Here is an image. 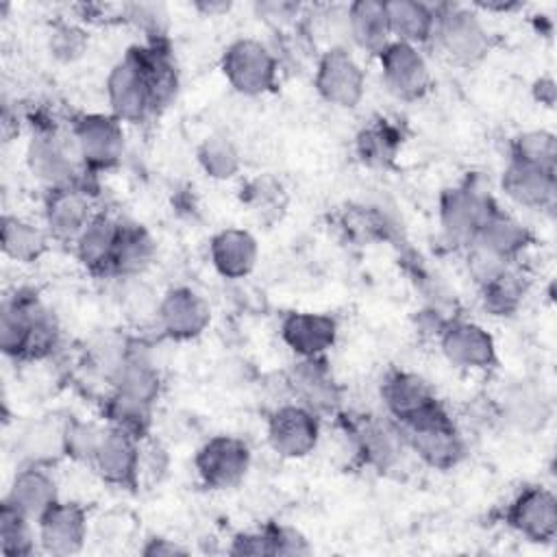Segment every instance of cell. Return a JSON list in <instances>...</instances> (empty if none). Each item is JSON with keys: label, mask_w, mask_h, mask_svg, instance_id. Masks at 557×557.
<instances>
[{"label": "cell", "mask_w": 557, "mask_h": 557, "mask_svg": "<svg viewBox=\"0 0 557 557\" xmlns=\"http://www.w3.org/2000/svg\"><path fill=\"white\" fill-rule=\"evenodd\" d=\"M396 426L403 435L405 448L413 450L426 466L435 470H450L466 455V440L442 403Z\"/></svg>", "instance_id": "cell-1"}, {"label": "cell", "mask_w": 557, "mask_h": 557, "mask_svg": "<svg viewBox=\"0 0 557 557\" xmlns=\"http://www.w3.org/2000/svg\"><path fill=\"white\" fill-rule=\"evenodd\" d=\"M437 48L457 65L470 67L481 63L490 52V33L472 7L435 4Z\"/></svg>", "instance_id": "cell-2"}, {"label": "cell", "mask_w": 557, "mask_h": 557, "mask_svg": "<svg viewBox=\"0 0 557 557\" xmlns=\"http://www.w3.org/2000/svg\"><path fill=\"white\" fill-rule=\"evenodd\" d=\"M104 94L111 115L122 124H139L154 113L141 46L128 48L126 54L111 65L104 81Z\"/></svg>", "instance_id": "cell-3"}, {"label": "cell", "mask_w": 557, "mask_h": 557, "mask_svg": "<svg viewBox=\"0 0 557 557\" xmlns=\"http://www.w3.org/2000/svg\"><path fill=\"white\" fill-rule=\"evenodd\" d=\"M496 209L490 189L479 178L448 187L440 196V226L455 246H470L485 218Z\"/></svg>", "instance_id": "cell-4"}, {"label": "cell", "mask_w": 557, "mask_h": 557, "mask_svg": "<svg viewBox=\"0 0 557 557\" xmlns=\"http://www.w3.org/2000/svg\"><path fill=\"white\" fill-rule=\"evenodd\" d=\"M228 85L242 96H263L276 87L278 59L259 39L239 37L226 46L220 61Z\"/></svg>", "instance_id": "cell-5"}, {"label": "cell", "mask_w": 557, "mask_h": 557, "mask_svg": "<svg viewBox=\"0 0 557 557\" xmlns=\"http://www.w3.org/2000/svg\"><path fill=\"white\" fill-rule=\"evenodd\" d=\"M26 163L30 174L48 189L85 183L87 172L72 146V139L61 137L52 126H37L26 146Z\"/></svg>", "instance_id": "cell-6"}, {"label": "cell", "mask_w": 557, "mask_h": 557, "mask_svg": "<svg viewBox=\"0 0 557 557\" xmlns=\"http://www.w3.org/2000/svg\"><path fill=\"white\" fill-rule=\"evenodd\" d=\"M72 146L87 172L115 168L124 154L122 122L104 113H83L70 124Z\"/></svg>", "instance_id": "cell-7"}, {"label": "cell", "mask_w": 557, "mask_h": 557, "mask_svg": "<svg viewBox=\"0 0 557 557\" xmlns=\"http://www.w3.org/2000/svg\"><path fill=\"white\" fill-rule=\"evenodd\" d=\"M313 85L326 104L355 109L366 94V72L346 46H331L315 63Z\"/></svg>", "instance_id": "cell-8"}, {"label": "cell", "mask_w": 557, "mask_h": 557, "mask_svg": "<svg viewBox=\"0 0 557 557\" xmlns=\"http://www.w3.org/2000/svg\"><path fill=\"white\" fill-rule=\"evenodd\" d=\"M194 468L209 490L237 487L250 470V448L242 437L213 435L196 450Z\"/></svg>", "instance_id": "cell-9"}, {"label": "cell", "mask_w": 557, "mask_h": 557, "mask_svg": "<svg viewBox=\"0 0 557 557\" xmlns=\"http://www.w3.org/2000/svg\"><path fill=\"white\" fill-rule=\"evenodd\" d=\"M376 57L381 81L394 98L413 102L429 91L431 70L418 46L392 39Z\"/></svg>", "instance_id": "cell-10"}, {"label": "cell", "mask_w": 557, "mask_h": 557, "mask_svg": "<svg viewBox=\"0 0 557 557\" xmlns=\"http://www.w3.org/2000/svg\"><path fill=\"white\" fill-rule=\"evenodd\" d=\"M320 442V416L300 403H283L268 418V444L285 459H302Z\"/></svg>", "instance_id": "cell-11"}, {"label": "cell", "mask_w": 557, "mask_h": 557, "mask_svg": "<svg viewBox=\"0 0 557 557\" xmlns=\"http://www.w3.org/2000/svg\"><path fill=\"white\" fill-rule=\"evenodd\" d=\"M89 468L113 487L135 490L141 479V440L104 424Z\"/></svg>", "instance_id": "cell-12"}, {"label": "cell", "mask_w": 557, "mask_h": 557, "mask_svg": "<svg viewBox=\"0 0 557 557\" xmlns=\"http://www.w3.org/2000/svg\"><path fill=\"white\" fill-rule=\"evenodd\" d=\"M437 342L446 361L461 370H490L498 361L494 337L470 320H446L437 331Z\"/></svg>", "instance_id": "cell-13"}, {"label": "cell", "mask_w": 557, "mask_h": 557, "mask_svg": "<svg viewBox=\"0 0 557 557\" xmlns=\"http://www.w3.org/2000/svg\"><path fill=\"white\" fill-rule=\"evenodd\" d=\"M96 213L91 191L85 183L48 189L44 200V228L50 239L74 244Z\"/></svg>", "instance_id": "cell-14"}, {"label": "cell", "mask_w": 557, "mask_h": 557, "mask_svg": "<svg viewBox=\"0 0 557 557\" xmlns=\"http://www.w3.org/2000/svg\"><path fill=\"white\" fill-rule=\"evenodd\" d=\"M157 324L174 342H189L205 333L211 322L209 302L191 287H170L157 305Z\"/></svg>", "instance_id": "cell-15"}, {"label": "cell", "mask_w": 557, "mask_h": 557, "mask_svg": "<svg viewBox=\"0 0 557 557\" xmlns=\"http://www.w3.org/2000/svg\"><path fill=\"white\" fill-rule=\"evenodd\" d=\"M285 385L296 398L318 416H331L339 411L342 389L333 379V372L324 357L298 359L285 374Z\"/></svg>", "instance_id": "cell-16"}, {"label": "cell", "mask_w": 557, "mask_h": 557, "mask_svg": "<svg viewBox=\"0 0 557 557\" xmlns=\"http://www.w3.org/2000/svg\"><path fill=\"white\" fill-rule=\"evenodd\" d=\"M507 524L535 544H546L557 533V498L544 485H527L509 503Z\"/></svg>", "instance_id": "cell-17"}, {"label": "cell", "mask_w": 557, "mask_h": 557, "mask_svg": "<svg viewBox=\"0 0 557 557\" xmlns=\"http://www.w3.org/2000/svg\"><path fill=\"white\" fill-rule=\"evenodd\" d=\"M107 381L113 392L146 405L157 403L163 385L161 372L150 355L148 344L137 339H126L124 355Z\"/></svg>", "instance_id": "cell-18"}, {"label": "cell", "mask_w": 557, "mask_h": 557, "mask_svg": "<svg viewBox=\"0 0 557 557\" xmlns=\"http://www.w3.org/2000/svg\"><path fill=\"white\" fill-rule=\"evenodd\" d=\"M346 433L350 435V442L361 461L376 470L394 468L405 448L403 435L392 418L381 420L372 416H359L346 420Z\"/></svg>", "instance_id": "cell-19"}, {"label": "cell", "mask_w": 557, "mask_h": 557, "mask_svg": "<svg viewBox=\"0 0 557 557\" xmlns=\"http://www.w3.org/2000/svg\"><path fill=\"white\" fill-rule=\"evenodd\" d=\"M37 542L44 553L67 557L83 550L87 540V511L78 503H54L37 522Z\"/></svg>", "instance_id": "cell-20"}, {"label": "cell", "mask_w": 557, "mask_h": 557, "mask_svg": "<svg viewBox=\"0 0 557 557\" xmlns=\"http://www.w3.org/2000/svg\"><path fill=\"white\" fill-rule=\"evenodd\" d=\"M283 344L298 359L324 357L337 342V320L318 311H289L278 326Z\"/></svg>", "instance_id": "cell-21"}, {"label": "cell", "mask_w": 557, "mask_h": 557, "mask_svg": "<svg viewBox=\"0 0 557 557\" xmlns=\"http://www.w3.org/2000/svg\"><path fill=\"white\" fill-rule=\"evenodd\" d=\"M381 400L396 424L409 422L440 405L429 381L409 370H394L383 379Z\"/></svg>", "instance_id": "cell-22"}, {"label": "cell", "mask_w": 557, "mask_h": 557, "mask_svg": "<svg viewBox=\"0 0 557 557\" xmlns=\"http://www.w3.org/2000/svg\"><path fill=\"white\" fill-rule=\"evenodd\" d=\"M500 187L509 200L535 211H553L557 200L555 172L509 159L500 176Z\"/></svg>", "instance_id": "cell-23"}, {"label": "cell", "mask_w": 557, "mask_h": 557, "mask_svg": "<svg viewBox=\"0 0 557 557\" xmlns=\"http://www.w3.org/2000/svg\"><path fill=\"white\" fill-rule=\"evenodd\" d=\"M4 500L37 522L54 503H59V485L48 472V466L22 463L11 479Z\"/></svg>", "instance_id": "cell-24"}, {"label": "cell", "mask_w": 557, "mask_h": 557, "mask_svg": "<svg viewBox=\"0 0 557 557\" xmlns=\"http://www.w3.org/2000/svg\"><path fill=\"white\" fill-rule=\"evenodd\" d=\"M209 259L222 278H246L259 261L257 237L246 228H222L209 242Z\"/></svg>", "instance_id": "cell-25"}, {"label": "cell", "mask_w": 557, "mask_h": 557, "mask_svg": "<svg viewBox=\"0 0 557 557\" xmlns=\"http://www.w3.org/2000/svg\"><path fill=\"white\" fill-rule=\"evenodd\" d=\"M120 231H122V220L98 211L72 244L76 259L91 274H111Z\"/></svg>", "instance_id": "cell-26"}, {"label": "cell", "mask_w": 557, "mask_h": 557, "mask_svg": "<svg viewBox=\"0 0 557 557\" xmlns=\"http://www.w3.org/2000/svg\"><path fill=\"white\" fill-rule=\"evenodd\" d=\"M41 300L28 292H15L0 305V348L11 359H26L28 339Z\"/></svg>", "instance_id": "cell-27"}, {"label": "cell", "mask_w": 557, "mask_h": 557, "mask_svg": "<svg viewBox=\"0 0 557 557\" xmlns=\"http://www.w3.org/2000/svg\"><path fill=\"white\" fill-rule=\"evenodd\" d=\"M498 418L518 431H537L550 418V398L537 383H513L498 403Z\"/></svg>", "instance_id": "cell-28"}, {"label": "cell", "mask_w": 557, "mask_h": 557, "mask_svg": "<svg viewBox=\"0 0 557 557\" xmlns=\"http://www.w3.org/2000/svg\"><path fill=\"white\" fill-rule=\"evenodd\" d=\"M344 24L350 41L368 52L379 54L389 41V20L383 0H355L344 11Z\"/></svg>", "instance_id": "cell-29"}, {"label": "cell", "mask_w": 557, "mask_h": 557, "mask_svg": "<svg viewBox=\"0 0 557 557\" xmlns=\"http://www.w3.org/2000/svg\"><path fill=\"white\" fill-rule=\"evenodd\" d=\"M472 244L498 255L500 259L513 261L531 244V231L518 218L496 207L476 231Z\"/></svg>", "instance_id": "cell-30"}, {"label": "cell", "mask_w": 557, "mask_h": 557, "mask_svg": "<svg viewBox=\"0 0 557 557\" xmlns=\"http://www.w3.org/2000/svg\"><path fill=\"white\" fill-rule=\"evenodd\" d=\"M387 7V20L392 39L405 41L411 46H424L433 41L435 33V7L422 0H389Z\"/></svg>", "instance_id": "cell-31"}, {"label": "cell", "mask_w": 557, "mask_h": 557, "mask_svg": "<svg viewBox=\"0 0 557 557\" xmlns=\"http://www.w3.org/2000/svg\"><path fill=\"white\" fill-rule=\"evenodd\" d=\"M50 244V235L44 226L13 215H2V231H0V246L7 259L15 263H35L39 261Z\"/></svg>", "instance_id": "cell-32"}, {"label": "cell", "mask_w": 557, "mask_h": 557, "mask_svg": "<svg viewBox=\"0 0 557 557\" xmlns=\"http://www.w3.org/2000/svg\"><path fill=\"white\" fill-rule=\"evenodd\" d=\"M154 252H157V244L141 224L122 222L111 276L137 278L152 263Z\"/></svg>", "instance_id": "cell-33"}, {"label": "cell", "mask_w": 557, "mask_h": 557, "mask_svg": "<svg viewBox=\"0 0 557 557\" xmlns=\"http://www.w3.org/2000/svg\"><path fill=\"white\" fill-rule=\"evenodd\" d=\"M141 50H144L152 111L157 113V111L165 109L176 98L178 72L172 61V54L161 44V39H150L146 46H141Z\"/></svg>", "instance_id": "cell-34"}, {"label": "cell", "mask_w": 557, "mask_h": 557, "mask_svg": "<svg viewBox=\"0 0 557 557\" xmlns=\"http://www.w3.org/2000/svg\"><path fill=\"white\" fill-rule=\"evenodd\" d=\"M527 287H529L527 276L513 263H509L496 278H492L487 285L479 287L481 302H483L485 311L496 318L513 315L524 300Z\"/></svg>", "instance_id": "cell-35"}, {"label": "cell", "mask_w": 557, "mask_h": 557, "mask_svg": "<svg viewBox=\"0 0 557 557\" xmlns=\"http://www.w3.org/2000/svg\"><path fill=\"white\" fill-rule=\"evenodd\" d=\"M63 424L41 420L28 426L17 440V450L22 455V463H41L48 466L52 459L63 455Z\"/></svg>", "instance_id": "cell-36"}, {"label": "cell", "mask_w": 557, "mask_h": 557, "mask_svg": "<svg viewBox=\"0 0 557 557\" xmlns=\"http://www.w3.org/2000/svg\"><path fill=\"white\" fill-rule=\"evenodd\" d=\"M359 159L370 168H387L394 163L398 148H400V133L387 124L385 120H379L366 128L359 131L355 141Z\"/></svg>", "instance_id": "cell-37"}, {"label": "cell", "mask_w": 557, "mask_h": 557, "mask_svg": "<svg viewBox=\"0 0 557 557\" xmlns=\"http://www.w3.org/2000/svg\"><path fill=\"white\" fill-rule=\"evenodd\" d=\"M102 416L107 420V426L126 431L135 435L137 440H144L150 429V418H152V405L133 400L128 396H122L111 389L102 405Z\"/></svg>", "instance_id": "cell-38"}, {"label": "cell", "mask_w": 557, "mask_h": 557, "mask_svg": "<svg viewBox=\"0 0 557 557\" xmlns=\"http://www.w3.org/2000/svg\"><path fill=\"white\" fill-rule=\"evenodd\" d=\"M196 161L202 168V172L215 181H228L242 168V159L235 144L224 135L205 137L196 148Z\"/></svg>", "instance_id": "cell-39"}, {"label": "cell", "mask_w": 557, "mask_h": 557, "mask_svg": "<svg viewBox=\"0 0 557 557\" xmlns=\"http://www.w3.org/2000/svg\"><path fill=\"white\" fill-rule=\"evenodd\" d=\"M28 516L2 500L0 509V548L7 557H30L37 548V533Z\"/></svg>", "instance_id": "cell-40"}, {"label": "cell", "mask_w": 557, "mask_h": 557, "mask_svg": "<svg viewBox=\"0 0 557 557\" xmlns=\"http://www.w3.org/2000/svg\"><path fill=\"white\" fill-rule=\"evenodd\" d=\"M513 161L550 170L555 172L557 165V137L546 128H531L522 131L511 139V157Z\"/></svg>", "instance_id": "cell-41"}, {"label": "cell", "mask_w": 557, "mask_h": 557, "mask_svg": "<svg viewBox=\"0 0 557 557\" xmlns=\"http://www.w3.org/2000/svg\"><path fill=\"white\" fill-rule=\"evenodd\" d=\"M104 426H98L96 422H85L81 418H65L63 424V455L72 461L91 466L94 455L98 450L100 437Z\"/></svg>", "instance_id": "cell-42"}, {"label": "cell", "mask_w": 557, "mask_h": 557, "mask_svg": "<svg viewBox=\"0 0 557 557\" xmlns=\"http://www.w3.org/2000/svg\"><path fill=\"white\" fill-rule=\"evenodd\" d=\"M89 46L87 33L74 22H57L48 35V50L61 63H72L85 54Z\"/></svg>", "instance_id": "cell-43"}, {"label": "cell", "mask_w": 557, "mask_h": 557, "mask_svg": "<svg viewBox=\"0 0 557 557\" xmlns=\"http://www.w3.org/2000/svg\"><path fill=\"white\" fill-rule=\"evenodd\" d=\"M509 263L513 261H507V259H500L498 255L476 246V244H470L466 246V265H468V272L472 276V281L483 287L487 285L492 278H496Z\"/></svg>", "instance_id": "cell-44"}, {"label": "cell", "mask_w": 557, "mask_h": 557, "mask_svg": "<svg viewBox=\"0 0 557 557\" xmlns=\"http://www.w3.org/2000/svg\"><path fill=\"white\" fill-rule=\"evenodd\" d=\"M124 15L126 20L135 22L137 26H141L150 39H161V22H165L168 13L161 4H154V2H135V4H126L124 9Z\"/></svg>", "instance_id": "cell-45"}, {"label": "cell", "mask_w": 557, "mask_h": 557, "mask_svg": "<svg viewBox=\"0 0 557 557\" xmlns=\"http://www.w3.org/2000/svg\"><path fill=\"white\" fill-rule=\"evenodd\" d=\"M268 540H270V553L272 555H309L311 546L309 542L289 527H265Z\"/></svg>", "instance_id": "cell-46"}, {"label": "cell", "mask_w": 557, "mask_h": 557, "mask_svg": "<svg viewBox=\"0 0 557 557\" xmlns=\"http://www.w3.org/2000/svg\"><path fill=\"white\" fill-rule=\"evenodd\" d=\"M255 13L257 17H263L274 26H285L300 15V4L287 2V0H268V2H257Z\"/></svg>", "instance_id": "cell-47"}, {"label": "cell", "mask_w": 557, "mask_h": 557, "mask_svg": "<svg viewBox=\"0 0 557 557\" xmlns=\"http://www.w3.org/2000/svg\"><path fill=\"white\" fill-rule=\"evenodd\" d=\"M228 553H233V555H272L268 531L261 529V531H250V533L235 535Z\"/></svg>", "instance_id": "cell-48"}, {"label": "cell", "mask_w": 557, "mask_h": 557, "mask_svg": "<svg viewBox=\"0 0 557 557\" xmlns=\"http://www.w3.org/2000/svg\"><path fill=\"white\" fill-rule=\"evenodd\" d=\"M141 555H146V557H174V555H187V548L181 546L174 540H168V537H150L144 544Z\"/></svg>", "instance_id": "cell-49"}, {"label": "cell", "mask_w": 557, "mask_h": 557, "mask_svg": "<svg viewBox=\"0 0 557 557\" xmlns=\"http://www.w3.org/2000/svg\"><path fill=\"white\" fill-rule=\"evenodd\" d=\"M533 96L540 104H546V107H553L555 102V81L550 76H542L533 83Z\"/></svg>", "instance_id": "cell-50"}, {"label": "cell", "mask_w": 557, "mask_h": 557, "mask_svg": "<svg viewBox=\"0 0 557 557\" xmlns=\"http://www.w3.org/2000/svg\"><path fill=\"white\" fill-rule=\"evenodd\" d=\"M196 9H200L205 15H218V13H226L231 9L228 2H198Z\"/></svg>", "instance_id": "cell-51"}]
</instances>
